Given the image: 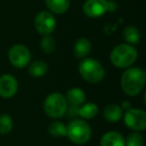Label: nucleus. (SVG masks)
<instances>
[{
	"label": "nucleus",
	"mask_w": 146,
	"mask_h": 146,
	"mask_svg": "<svg viewBox=\"0 0 146 146\" xmlns=\"http://www.w3.org/2000/svg\"><path fill=\"white\" fill-rule=\"evenodd\" d=\"M146 75L143 69L139 67H130L122 74L120 85L123 92L128 96H136L145 86Z\"/></svg>",
	"instance_id": "nucleus-1"
},
{
	"label": "nucleus",
	"mask_w": 146,
	"mask_h": 146,
	"mask_svg": "<svg viewBox=\"0 0 146 146\" xmlns=\"http://www.w3.org/2000/svg\"><path fill=\"white\" fill-rule=\"evenodd\" d=\"M79 74L85 81L92 84L99 83L105 75L102 64L94 58H83L78 66Z\"/></svg>",
	"instance_id": "nucleus-2"
},
{
	"label": "nucleus",
	"mask_w": 146,
	"mask_h": 146,
	"mask_svg": "<svg viewBox=\"0 0 146 146\" xmlns=\"http://www.w3.org/2000/svg\"><path fill=\"white\" fill-rule=\"evenodd\" d=\"M138 56L135 47L130 44H119L114 47L110 54V61L117 68H128Z\"/></svg>",
	"instance_id": "nucleus-3"
},
{
	"label": "nucleus",
	"mask_w": 146,
	"mask_h": 146,
	"mask_svg": "<svg viewBox=\"0 0 146 146\" xmlns=\"http://www.w3.org/2000/svg\"><path fill=\"white\" fill-rule=\"evenodd\" d=\"M43 108L46 115L50 118H60L65 115L68 109V103L63 94L54 92L45 98Z\"/></svg>",
	"instance_id": "nucleus-4"
},
{
	"label": "nucleus",
	"mask_w": 146,
	"mask_h": 146,
	"mask_svg": "<svg viewBox=\"0 0 146 146\" xmlns=\"http://www.w3.org/2000/svg\"><path fill=\"white\" fill-rule=\"evenodd\" d=\"M69 140L75 144H85L91 138V127L82 119L72 120L67 125V134Z\"/></svg>",
	"instance_id": "nucleus-5"
},
{
	"label": "nucleus",
	"mask_w": 146,
	"mask_h": 146,
	"mask_svg": "<svg viewBox=\"0 0 146 146\" xmlns=\"http://www.w3.org/2000/svg\"><path fill=\"white\" fill-rule=\"evenodd\" d=\"M9 62L15 68L22 69L29 64L31 60V53L26 46L21 44L13 45L8 51Z\"/></svg>",
	"instance_id": "nucleus-6"
},
{
	"label": "nucleus",
	"mask_w": 146,
	"mask_h": 146,
	"mask_svg": "<svg viewBox=\"0 0 146 146\" xmlns=\"http://www.w3.org/2000/svg\"><path fill=\"white\" fill-rule=\"evenodd\" d=\"M124 123L129 129L134 131H143L146 128V113L138 108H129L123 114Z\"/></svg>",
	"instance_id": "nucleus-7"
},
{
	"label": "nucleus",
	"mask_w": 146,
	"mask_h": 146,
	"mask_svg": "<svg viewBox=\"0 0 146 146\" xmlns=\"http://www.w3.org/2000/svg\"><path fill=\"white\" fill-rule=\"evenodd\" d=\"M34 26L41 35L51 34L56 27V19L50 11H40L34 19Z\"/></svg>",
	"instance_id": "nucleus-8"
},
{
	"label": "nucleus",
	"mask_w": 146,
	"mask_h": 146,
	"mask_svg": "<svg viewBox=\"0 0 146 146\" xmlns=\"http://www.w3.org/2000/svg\"><path fill=\"white\" fill-rule=\"evenodd\" d=\"M83 12L87 17L97 18L109 11V1L107 0H86L83 4Z\"/></svg>",
	"instance_id": "nucleus-9"
},
{
	"label": "nucleus",
	"mask_w": 146,
	"mask_h": 146,
	"mask_svg": "<svg viewBox=\"0 0 146 146\" xmlns=\"http://www.w3.org/2000/svg\"><path fill=\"white\" fill-rule=\"evenodd\" d=\"M18 82L11 74H3L0 76V96L3 98H11L17 93Z\"/></svg>",
	"instance_id": "nucleus-10"
},
{
	"label": "nucleus",
	"mask_w": 146,
	"mask_h": 146,
	"mask_svg": "<svg viewBox=\"0 0 146 146\" xmlns=\"http://www.w3.org/2000/svg\"><path fill=\"white\" fill-rule=\"evenodd\" d=\"M66 101L69 103L70 106L73 107H79L80 105L84 103L86 99V94L83 91V89L79 87H73L67 91L66 93Z\"/></svg>",
	"instance_id": "nucleus-11"
},
{
	"label": "nucleus",
	"mask_w": 146,
	"mask_h": 146,
	"mask_svg": "<svg viewBox=\"0 0 146 146\" xmlns=\"http://www.w3.org/2000/svg\"><path fill=\"white\" fill-rule=\"evenodd\" d=\"M100 146H125V139L119 132L108 131L100 139Z\"/></svg>",
	"instance_id": "nucleus-12"
},
{
	"label": "nucleus",
	"mask_w": 146,
	"mask_h": 146,
	"mask_svg": "<svg viewBox=\"0 0 146 146\" xmlns=\"http://www.w3.org/2000/svg\"><path fill=\"white\" fill-rule=\"evenodd\" d=\"M92 49V44L91 41L89 39L85 38V37H81L79 38L74 44V47H73V52H74V55H75L77 58L83 59L86 58L88 54L90 53Z\"/></svg>",
	"instance_id": "nucleus-13"
},
{
	"label": "nucleus",
	"mask_w": 146,
	"mask_h": 146,
	"mask_svg": "<svg viewBox=\"0 0 146 146\" xmlns=\"http://www.w3.org/2000/svg\"><path fill=\"white\" fill-rule=\"evenodd\" d=\"M103 117L109 122H117L123 117V109L118 104H108L103 109Z\"/></svg>",
	"instance_id": "nucleus-14"
},
{
	"label": "nucleus",
	"mask_w": 146,
	"mask_h": 146,
	"mask_svg": "<svg viewBox=\"0 0 146 146\" xmlns=\"http://www.w3.org/2000/svg\"><path fill=\"white\" fill-rule=\"evenodd\" d=\"M45 3L50 12L54 14H63L68 10L70 5L69 0H45Z\"/></svg>",
	"instance_id": "nucleus-15"
},
{
	"label": "nucleus",
	"mask_w": 146,
	"mask_h": 146,
	"mask_svg": "<svg viewBox=\"0 0 146 146\" xmlns=\"http://www.w3.org/2000/svg\"><path fill=\"white\" fill-rule=\"evenodd\" d=\"M48 64L42 60H36L32 62L28 67L29 75L32 77H43L48 72Z\"/></svg>",
	"instance_id": "nucleus-16"
},
{
	"label": "nucleus",
	"mask_w": 146,
	"mask_h": 146,
	"mask_svg": "<svg viewBox=\"0 0 146 146\" xmlns=\"http://www.w3.org/2000/svg\"><path fill=\"white\" fill-rule=\"evenodd\" d=\"M122 35H123L124 40L130 45L138 44L140 41V37H141L138 28H136L135 26H132V25L126 26L122 32Z\"/></svg>",
	"instance_id": "nucleus-17"
},
{
	"label": "nucleus",
	"mask_w": 146,
	"mask_h": 146,
	"mask_svg": "<svg viewBox=\"0 0 146 146\" xmlns=\"http://www.w3.org/2000/svg\"><path fill=\"white\" fill-rule=\"evenodd\" d=\"M98 113V106L93 102H89V103L83 104L78 107L77 114L80 117L84 118V119H92L94 118Z\"/></svg>",
	"instance_id": "nucleus-18"
},
{
	"label": "nucleus",
	"mask_w": 146,
	"mask_h": 146,
	"mask_svg": "<svg viewBox=\"0 0 146 146\" xmlns=\"http://www.w3.org/2000/svg\"><path fill=\"white\" fill-rule=\"evenodd\" d=\"M48 132L53 137H64L67 134V126L60 121H54L48 126Z\"/></svg>",
	"instance_id": "nucleus-19"
},
{
	"label": "nucleus",
	"mask_w": 146,
	"mask_h": 146,
	"mask_svg": "<svg viewBox=\"0 0 146 146\" xmlns=\"http://www.w3.org/2000/svg\"><path fill=\"white\" fill-rule=\"evenodd\" d=\"M40 48L42 51L47 54H51L56 49V41L51 36V34L43 35L42 39L40 40Z\"/></svg>",
	"instance_id": "nucleus-20"
},
{
	"label": "nucleus",
	"mask_w": 146,
	"mask_h": 146,
	"mask_svg": "<svg viewBox=\"0 0 146 146\" xmlns=\"http://www.w3.org/2000/svg\"><path fill=\"white\" fill-rule=\"evenodd\" d=\"M13 128L12 118L8 114H0V134L6 135L11 132Z\"/></svg>",
	"instance_id": "nucleus-21"
},
{
	"label": "nucleus",
	"mask_w": 146,
	"mask_h": 146,
	"mask_svg": "<svg viewBox=\"0 0 146 146\" xmlns=\"http://www.w3.org/2000/svg\"><path fill=\"white\" fill-rule=\"evenodd\" d=\"M144 139L143 136L138 131L132 132L125 139V146H143Z\"/></svg>",
	"instance_id": "nucleus-22"
},
{
	"label": "nucleus",
	"mask_w": 146,
	"mask_h": 146,
	"mask_svg": "<svg viewBox=\"0 0 146 146\" xmlns=\"http://www.w3.org/2000/svg\"><path fill=\"white\" fill-rule=\"evenodd\" d=\"M121 108H122V109L128 110L129 108H131V103H130L129 101H124V102H122Z\"/></svg>",
	"instance_id": "nucleus-23"
}]
</instances>
